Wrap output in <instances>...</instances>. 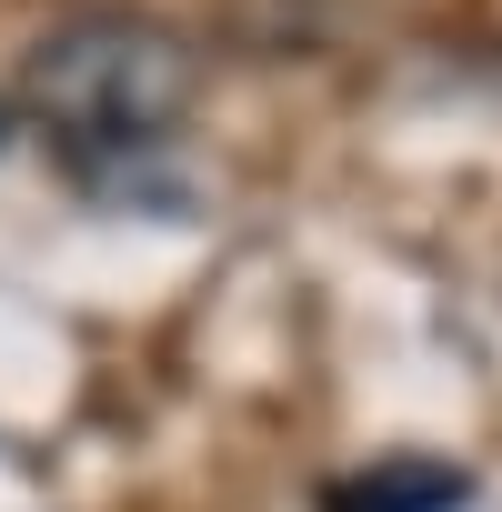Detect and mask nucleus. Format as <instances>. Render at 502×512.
Returning <instances> with one entry per match:
<instances>
[{
	"label": "nucleus",
	"instance_id": "f257e3e1",
	"mask_svg": "<svg viewBox=\"0 0 502 512\" xmlns=\"http://www.w3.org/2000/svg\"><path fill=\"white\" fill-rule=\"evenodd\" d=\"M181 111H191V51L161 21H131V11L61 21L21 71V121L81 181H101V171L141 161L151 141H171Z\"/></svg>",
	"mask_w": 502,
	"mask_h": 512
},
{
	"label": "nucleus",
	"instance_id": "f03ea898",
	"mask_svg": "<svg viewBox=\"0 0 502 512\" xmlns=\"http://www.w3.org/2000/svg\"><path fill=\"white\" fill-rule=\"evenodd\" d=\"M462 502H472V482L452 462H412V452L362 462V472H342L322 492V512H462Z\"/></svg>",
	"mask_w": 502,
	"mask_h": 512
},
{
	"label": "nucleus",
	"instance_id": "7ed1b4c3",
	"mask_svg": "<svg viewBox=\"0 0 502 512\" xmlns=\"http://www.w3.org/2000/svg\"><path fill=\"white\" fill-rule=\"evenodd\" d=\"M0 141H11V111H0Z\"/></svg>",
	"mask_w": 502,
	"mask_h": 512
}]
</instances>
